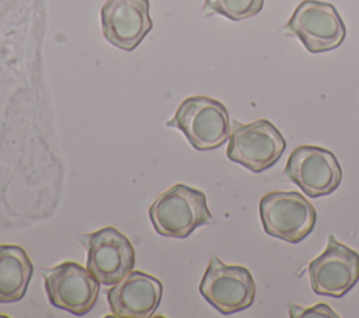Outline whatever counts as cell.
Instances as JSON below:
<instances>
[{
    "instance_id": "6da1fadb",
    "label": "cell",
    "mask_w": 359,
    "mask_h": 318,
    "mask_svg": "<svg viewBox=\"0 0 359 318\" xmlns=\"http://www.w3.org/2000/svg\"><path fill=\"white\" fill-rule=\"evenodd\" d=\"M149 217L156 233L170 238H187L198 227L213 223L205 193L185 184L158 195L149 207Z\"/></svg>"
},
{
    "instance_id": "7a4b0ae2",
    "label": "cell",
    "mask_w": 359,
    "mask_h": 318,
    "mask_svg": "<svg viewBox=\"0 0 359 318\" xmlns=\"http://www.w3.org/2000/svg\"><path fill=\"white\" fill-rule=\"evenodd\" d=\"M165 125L178 129L198 151L220 147L231 133L227 108L220 101L205 95L185 98L177 108L174 118Z\"/></svg>"
},
{
    "instance_id": "3957f363",
    "label": "cell",
    "mask_w": 359,
    "mask_h": 318,
    "mask_svg": "<svg viewBox=\"0 0 359 318\" xmlns=\"http://www.w3.org/2000/svg\"><path fill=\"white\" fill-rule=\"evenodd\" d=\"M264 231L289 244H299L317 221L314 206L299 192H269L259 200Z\"/></svg>"
},
{
    "instance_id": "277c9868",
    "label": "cell",
    "mask_w": 359,
    "mask_h": 318,
    "mask_svg": "<svg viewBox=\"0 0 359 318\" xmlns=\"http://www.w3.org/2000/svg\"><path fill=\"white\" fill-rule=\"evenodd\" d=\"M257 286L251 272L241 265H227L212 255L199 283L202 297L220 314L230 315L248 308Z\"/></svg>"
},
{
    "instance_id": "5b68a950",
    "label": "cell",
    "mask_w": 359,
    "mask_h": 318,
    "mask_svg": "<svg viewBox=\"0 0 359 318\" xmlns=\"http://www.w3.org/2000/svg\"><path fill=\"white\" fill-rule=\"evenodd\" d=\"M229 139L227 158L252 172L273 167L286 148L285 137L268 119L247 125L234 120Z\"/></svg>"
},
{
    "instance_id": "8992f818",
    "label": "cell",
    "mask_w": 359,
    "mask_h": 318,
    "mask_svg": "<svg viewBox=\"0 0 359 318\" xmlns=\"http://www.w3.org/2000/svg\"><path fill=\"white\" fill-rule=\"evenodd\" d=\"M310 53L337 49L346 36V27L337 8L321 0H303L285 25Z\"/></svg>"
},
{
    "instance_id": "52a82bcc",
    "label": "cell",
    "mask_w": 359,
    "mask_h": 318,
    "mask_svg": "<svg viewBox=\"0 0 359 318\" xmlns=\"http://www.w3.org/2000/svg\"><path fill=\"white\" fill-rule=\"evenodd\" d=\"M87 249V269L105 286L121 282L135 266V249L130 240L115 227H104L80 235Z\"/></svg>"
},
{
    "instance_id": "ba28073f",
    "label": "cell",
    "mask_w": 359,
    "mask_h": 318,
    "mask_svg": "<svg viewBox=\"0 0 359 318\" xmlns=\"http://www.w3.org/2000/svg\"><path fill=\"white\" fill-rule=\"evenodd\" d=\"M43 283L50 304L73 315H84L93 310L101 284L87 268L73 261L45 269Z\"/></svg>"
},
{
    "instance_id": "9c48e42d",
    "label": "cell",
    "mask_w": 359,
    "mask_h": 318,
    "mask_svg": "<svg viewBox=\"0 0 359 318\" xmlns=\"http://www.w3.org/2000/svg\"><path fill=\"white\" fill-rule=\"evenodd\" d=\"M309 275L316 294L341 298L359 280V254L330 234L325 249L310 262Z\"/></svg>"
},
{
    "instance_id": "30bf717a",
    "label": "cell",
    "mask_w": 359,
    "mask_h": 318,
    "mask_svg": "<svg viewBox=\"0 0 359 318\" xmlns=\"http://www.w3.org/2000/svg\"><path fill=\"white\" fill-rule=\"evenodd\" d=\"M285 175L309 198H320L339 186L342 170L332 151L318 146H299L287 158Z\"/></svg>"
},
{
    "instance_id": "8fae6325",
    "label": "cell",
    "mask_w": 359,
    "mask_h": 318,
    "mask_svg": "<svg viewBox=\"0 0 359 318\" xmlns=\"http://www.w3.org/2000/svg\"><path fill=\"white\" fill-rule=\"evenodd\" d=\"M104 38L115 48L136 49L153 28L149 0H107L101 8Z\"/></svg>"
},
{
    "instance_id": "7c38bea8",
    "label": "cell",
    "mask_w": 359,
    "mask_h": 318,
    "mask_svg": "<svg viewBox=\"0 0 359 318\" xmlns=\"http://www.w3.org/2000/svg\"><path fill=\"white\" fill-rule=\"evenodd\" d=\"M161 282L144 272L132 270L121 282L112 284L107 300L112 315L119 318H147L160 305Z\"/></svg>"
},
{
    "instance_id": "4fadbf2b",
    "label": "cell",
    "mask_w": 359,
    "mask_h": 318,
    "mask_svg": "<svg viewBox=\"0 0 359 318\" xmlns=\"http://www.w3.org/2000/svg\"><path fill=\"white\" fill-rule=\"evenodd\" d=\"M32 272V262L21 247L0 244V303L22 300Z\"/></svg>"
},
{
    "instance_id": "5bb4252c",
    "label": "cell",
    "mask_w": 359,
    "mask_h": 318,
    "mask_svg": "<svg viewBox=\"0 0 359 318\" xmlns=\"http://www.w3.org/2000/svg\"><path fill=\"white\" fill-rule=\"evenodd\" d=\"M264 0H205L203 10L209 14H220L231 21H241L257 15Z\"/></svg>"
},
{
    "instance_id": "9a60e30c",
    "label": "cell",
    "mask_w": 359,
    "mask_h": 318,
    "mask_svg": "<svg viewBox=\"0 0 359 318\" xmlns=\"http://www.w3.org/2000/svg\"><path fill=\"white\" fill-rule=\"evenodd\" d=\"M290 317H339L327 304H317L309 308H300L297 305L290 307Z\"/></svg>"
}]
</instances>
